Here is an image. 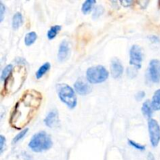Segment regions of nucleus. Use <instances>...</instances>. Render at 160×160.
<instances>
[{
  "label": "nucleus",
  "instance_id": "nucleus-1",
  "mask_svg": "<svg viewBox=\"0 0 160 160\" xmlns=\"http://www.w3.org/2000/svg\"><path fill=\"white\" fill-rule=\"evenodd\" d=\"M42 101V95L34 90L25 92L16 103L10 117L11 126L21 129L26 126L35 115Z\"/></svg>",
  "mask_w": 160,
  "mask_h": 160
},
{
  "label": "nucleus",
  "instance_id": "nucleus-2",
  "mask_svg": "<svg viewBox=\"0 0 160 160\" xmlns=\"http://www.w3.org/2000/svg\"><path fill=\"white\" fill-rule=\"evenodd\" d=\"M27 78V70L22 66L19 65L12 70L7 79L5 81V90L7 93L13 94L17 92Z\"/></svg>",
  "mask_w": 160,
  "mask_h": 160
},
{
  "label": "nucleus",
  "instance_id": "nucleus-3",
  "mask_svg": "<svg viewBox=\"0 0 160 160\" xmlns=\"http://www.w3.org/2000/svg\"><path fill=\"white\" fill-rule=\"evenodd\" d=\"M52 144L51 137L45 131H39L31 138L28 146L34 152H42L51 148Z\"/></svg>",
  "mask_w": 160,
  "mask_h": 160
},
{
  "label": "nucleus",
  "instance_id": "nucleus-4",
  "mask_svg": "<svg viewBox=\"0 0 160 160\" xmlns=\"http://www.w3.org/2000/svg\"><path fill=\"white\" fill-rule=\"evenodd\" d=\"M58 95L61 101L70 109H73L77 106V96L73 89L67 84H58L56 85Z\"/></svg>",
  "mask_w": 160,
  "mask_h": 160
},
{
  "label": "nucleus",
  "instance_id": "nucleus-5",
  "mask_svg": "<svg viewBox=\"0 0 160 160\" xmlns=\"http://www.w3.org/2000/svg\"><path fill=\"white\" fill-rule=\"evenodd\" d=\"M86 76L88 82L92 84H100L108 79L109 72L103 66L98 65L88 69Z\"/></svg>",
  "mask_w": 160,
  "mask_h": 160
},
{
  "label": "nucleus",
  "instance_id": "nucleus-6",
  "mask_svg": "<svg viewBox=\"0 0 160 160\" xmlns=\"http://www.w3.org/2000/svg\"><path fill=\"white\" fill-rule=\"evenodd\" d=\"M149 138L152 147H156L160 142V126L154 119H149L148 123Z\"/></svg>",
  "mask_w": 160,
  "mask_h": 160
},
{
  "label": "nucleus",
  "instance_id": "nucleus-7",
  "mask_svg": "<svg viewBox=\"0 0 160 160\" xmlns=\"http://www.w3.org/2000/svg\"><path fill=\"white\" fill-rule=\"evenodd\" d=\"M143 61L142 49L139 45H134L130 50V64L136 70H139L142 67Z\"/></svg>",
  "mask_w": 160,
  "mask_h": 160
},
{
  "label": "nucleus",
  "instance_id": "nucleus-8",
  "mask_svg": "<svg viewBox=\"0 0 160 160\" xmlns=\"http://www.w3.org/2000/svg\"><path fill=\"white\" fill-rule=\"evenodd\" d=\"M148 76L153 83H159L160 81V60L159 59L150 61Z\"/></svg>",
  "mask_w": 160,
  "mask_h": 160
},
{
  "label": "nucleus",
  "instance_id": "nucleus-9",
  "mask_svg": "<svg viewBox=\"0 0 160 160\" xmlns=\"http://www.w3.org/2000/svg\"><path fill=\"white\" fill-rule=\"evenodd\" d=\"M70 45L67 40H63L60 43L58 51V60L59 62H64L67 60L70 56Z\"/></svg>",
  "mask_w": 160,
  "mask_h": 160
},
{
  "label": "nucleus",
  "instance_id": "nucleus-10",
  "mask_svg": "<svg viewBox=\"0 0 160 160\" xmlns=\"http://www.w3.org/2000/svg\"><path fill=\"white\" fill-rule=\"evenodd\" d=\"M73 86H74L75 91L81 95H88L92 92V87L81 79H78L74 83Z\"/></svg>",
  "mask_w": 160,
  "mask_h": 160
},
{
  "label": "nucleus",
  "instance_id": "nucleus-11",
  "mask_svg": "<svg viewBox=\"0 0 160 160\" xmlns=\"http://www.w3.org/2000/svg\"><path fill=\"white\" fill-rule=\"evenodd\" d=\"M45 123L48 128H55L59 124V114L57 110L53 109L48 112L45 119Z\"/></svg>",
  "mask_w": 160,
  "mask_h": 160
},
{
  "label": "nucleus",
  "instance_id": "nucleus-12",
  "mask_svg": "<svg viewBox=\"0 0 160 160\" xmlns=\"http://www.w3.org/2000/svg\"><path fill=\"white\" fill-rule=\"evenodd\" d=\"M123 72V67L119 59H113L111 62V73L112 78H119L121 77Z\"/></svg>",
  "mask_w": 160,
  "mask_h": 160
},
{
  "label": "nucleus",
  "instance_id": "nucleus-13",
  "mask_svg": "<svg viewBox=\"0 0 160 160\" xmlns=\"http://www.w3.org/2000/svg\"><path fill=\"white\" fill-rule=\"evenodd\" d=\"M152 110L153 108L152 106V102H150L149 100H146L142 105V111L143 114L148 119H151L152 116Z\"/></svg>",
  "mask_w": 160,
  "mask_h": 160
},
{
  "label": "nucleus",
  "instance_id": "nucleus-14",
  "mask_svg": "<svg viewBox=\"0 0 160 160\" xmlns=\"http://www.w3.org/2000/svg\"><path fill=\"white\" fill-rule=\"evenodd\" d=\"M23 23V16L20 12H17L12 17V28L14 30H17L20 28Z\"/></svg>",
  "mask_w": 160,
  "mask_h": 160
},
{
  "label": "nucleus",
  "instance_id": "nucleus-15",
  "mask_svg": "<svg viewBox=\"0 0 160 160\" xmlns=\"http://www.w3.org/2000/svg\"><path fill=\"white\" fill-rule=\"evenodd\" d=\"M50 68H51V64L48 62H46L45 63H44L43 65L41 66V67H39L38 70H37V72H36V78H37V79L42 78V77L50 70Z\"/></svg>",
  "mask_w": 160,
  "mask_h": 160
},
{
  "label": "nucleus",
  "instance_id": "nucleus-16",
  "mask_svg": "<svg viewBox=\"0 0 160 160\" xmlns=\"http://www.w3.org/2000/svg\"><path fill=\"white\" fill-rule=\"evenodd\" d=\"M152 106L154 110H160V89L154 93L152 100Z\"/></svg>",
  "mask_w": 160,
  "mask_h": 160
},
{
  "label": "nucleus",
  "instance_id": "nucleus-17",
  "mask_svg": "<svg viewBox=\"0 0 160 160\" xmlns=\"http://www.w3.org/2000/svg\"><path fill=\"white\" fill-rule=\"evenodd\" d=\"M37 38H38L37 34H36L35 32H34V31H31V32L28 33V34L25 35V38H24L25 45H26L27 46H30V45H31L32 44L34 43V42L36 41Z\"/></svg>",
  "mask_w": 160,
  "mask_h": 160
},
{
  "label": "nucleus",
  "instance_id": "nucleus-18",
  "mask_svg": "<svg viewBox=\"0 0 160 160\" xmlns=\"http://www.w3.org/2000/svg\"><path fill=\"white\" fill-rule=\"evenodd\" d=\"M62 29V27L60 25H54V26L52 27L49 30H48V33H47V37L49 40L55 38L56 35L58 34V33L60 31V30Z\"/></svg>",
  "mask_w": 160,
  "mask_h": 160
},
{
  "label": "nucleus",
  "instance_id": "nucleus-19",
  "mask_svg": "<svg viewBox=\"0 0 160 160\" xmlns=\"http://www.w3.org/2000/svg\"><path fill=\"white\" fill-rule=\"evenodd\" d=\"M95 3H96V2L95 0H87V1L84 2L82 5V12L84 14L89 13L92 11V8L95 6Z\"/></svg>",
  "mask_w": 160,
  "mask_h": 160
},
{
  "label": "nucleus",
  "instance_id": "nucleus-20",
  "mask_svg": "<svg viewBox=\"0 0 160 160\" xmlns=\"http://www.w3.org/2000/svg\"><path fill=\"white\" fill-rule=\"evenodd\" d=\"M12 70H13V67H12V64H9V65L6 66V67L3 69L2 72V75H1L2 81H6V80L7 79L8 77L9 76V74L12 73Z\"/></svg>",
  "mask_w": 160,
  "mask_h": 160
},
{
  "label": "nucleus",
  "instance_id": "nucleus-21",
  "mask_svg": "<svg viewBox=\"0 0 160 160\" xmlns=\"http://www.w3.org/2000/svg\"><path fill=\"white\" fill-rule=\"evenodd\" d=\"M103 12H104V8L102 7V6H97L95 8V9H94L92 17H93V19L98 18L100 16L102 15Z\"/></svg>",
  "mask_w": 160,
  "mask_h": 160
},
{
  "label": "nucleus",
  "instance_id": "nucleus-22",
  "mask_svg": "<svg viewBox=\"0 0 160 160\" xmlns=\"http://www.w3.org/2000/svg\"><path fill=\"white\" fill-rule=\"evenodd\" d=\"M28 128H26V129H24V130H23L22 131H20L18 134H17V135L15 136V138H14L13 140H12V143L16 144V143H17L19 141L21 140V139L23 138L25 135H26L27 133H28Z\"/></svg>",
  "mask_w": 160,
  "mask_h": 160
},
{
  "label": "nucleus",
  "instance_id": "nucleus-23",
  "mask_svg": "<svg viewBox=\"0 0 160 160\" xmlns=\"http://www.w3.org/2000/svg\"><path fill=\"white\" fill-rule=\"evenodd\" d=\"M128 143H129V145H131V146L134 147V148H136V149H138V150H140V151H144V150L145 149V145H140V144H138V143H136V142H134V141L129 140L128 141Z\"/></svg>",
  "mask_w": 160,
  "mask_h": 160
},
{
  "label": "nucleus",
  "instance_id": "nucleus-24",
  "mask_svg": "<svg viewBox=\"0 0 160 160\" xmlns=\"http://www.w3.org/2000/svg\"><path fill=\"white\" fill-rule=\"evenodd\" d=\"M5 12H6V7H5L4 4L2 2H0V22L3 21Z\"/></svg>",
  "mask_w": 160,
  "mask_h": 160
},
{
  "label": "nucleus",
  "instance_id": "nucleus-25",
  "mask_svg": "<svg viewBox=\"0 0 160 160\" xmlns=\"http://www.w3.org/2000/svg\"><path fill=\"white\" fill-rule=\"evenodd\" d=\"M5 143H6V138L3 135L0 136V153L2 154L3 151H4Z\"/></svg>",
  "mask_w": 160,
  "mask_h": 160
},
{
  "label": "nucleus",
  "instance_id": "nucleus-26",
  "mask_svg": "<svg viewBox=\"0 0 160 160\" xmlns=\"http://www.w3.org/2000/svg\"><path fill=\"white\" fill-rule=\"evenodd\" d=\"M145 96V92H142H142H139L136 94L135 98H136V100H138V101H141V100L143 99L144 97Z\"/></svg>",
  "mask_w": 160,
  "mask_h": 160
},
{
  "label": "nucleus",
  "instance_id": "nucleus-27",
  "mask_svg": "<svg viewBox=\"0 0 160 160\" xmlns=\"http://www.w3.org/2000/svg\"><path fill=\"white\" fill-rule=\"evenodd\" d=\"M120 3H121V4H123V6H129L132 3V2H131V1H121V2H120Z\"/></svg>",
  "mask_w": 160,
  "mask_h": 160
},
{
  "label": "nucleus",
  "instance_id": "nucleus-28",
  "mask_svg": "<svg viewBox=\"0 0 160 160\" xmlns=\"http://www.w3.org/2000/svg\"><path fill=\"white\" fill-rule=\"evenodd\" d=\"M149 39L151 41H152L153 42H159V39L157 37H155V36H152V37L149 38Z\"/></svg>",
  "mask_w": 160,
  "mask_h": 160
}]
</instances>
